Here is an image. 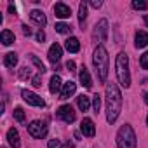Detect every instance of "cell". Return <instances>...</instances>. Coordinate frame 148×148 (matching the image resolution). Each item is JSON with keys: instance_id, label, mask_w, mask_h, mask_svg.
<instances>
[{"instance_id": "29", "label": "cell", "mask_w": 148, "mask_h": 148, "mask_svg": "<svg viewBox=\"0 0 148 148\" xmlns=\"http://www.w3.org/2000/svg\"><path fill=\"white\" fill-rule=\"evenodd\" d=\"M47 148H64V146H63V143L59 139H49Z\"/></svg>"}, {"instance_id": "21", "label": "cell", "mask_w": 148, "mask_h": 148, "mask_svg": "<svg viewBox=\"0 0 148 148\" xmlns=\"http://www.w3.org/2000/svg\"><path fill=\"white\" fill-rule=\"evenodd\" d=\"M0 40H2L4 45H11L14 42V33L11 30H4L2 33H0Z\"/></svg>"}, {"instance_id": "20", "label": "cell", "mask_w": 148, "mask_h": 148, "mask_svg": "<svg viewBox=\"0 0 148 148\" xmlns=\"http://www.w3.org/2000/svg\"><path fill=\"white\" fill-rule=\"evenodd\" d=\"M77 105H79V108H80V112H87L89 108H91V98H87V96H79L77 98Z\"/></svg>"}, {"instance_id": "7", "label": "cell", "mask_w": 148, "mask_h": 148, "mask_svg": "<svg viewBox=\"0 0 148 148\" xmlns=\"http://www.w3.org/2000/svg\"><path fill=\"white\" fill-rule=\"evenodd\" d=\"M56 115H58L59 120H63V122H66V124H71L73 120H75V112H73V108H71L70 105L59 106L58 112H56Z\"/></svg>"}, {"instance_id": "3", "label": "cell", "mask_w": 148, "mask_h": 148, "mask_svg": "<svg viewBox=\"0 0 148 148\" xmlns=\"http://www.w3.org/2000/svg\"><path fill=\"white\" fill-rule=\"evenodd\" d=\"M115 68H117V79L122 87L129 89L131 87V73H129V58L125 52H119L115 59Z\"/></svg>"}, {"instance_id": "14", "label": "cell", "mask_w": 148, "mask_h": 148, "mask_svg": "<svg viewBox=\"0 0 148 148\" xmlns=\"http://www.w3.org/2000/svg\"><path fill=\"white\" fill-rule=\"evenodd\" d=\"M7 141H9V145L12 146V148H19V132H18V129H14V127H11L9 131H7Z\"/></svg>"}, {"instance_id": "19", "label": "cell", "mask_w": 148, "mask_h": 148, "mask_svg": "<svg viewBox=\"0 0 148 148\" xmlns=\"http://www.w3.org/2000/svg\"><path fill=\"white\" fill-rule=\"evenodd\" d=\"M4 64H5L7 68H14V66L18 64V54H16V52H7L5 58H4Z\"/></svg>"}, {"instance_id": "6", "label": "cell", "mask_w": 148, "mask_h": 148, "mask_svg": "<svg viewBox=\"0 0 148 148\" xmlns=\"http://www.w3.org/2000/svg\"><path fill=\"white\" fill-rule=\"evenodd\" d=\"M21 96H23V99H25L28 105H32V106H38V108H44V106H45V101H44L38 94H35V92H32V91L23 89V91H21Z\"/></svg>"}, {"instance_id": "22", "label": "cell", "mask_w": 148, "mask_h": 148, "mask_svg": "<svg viewBox=\"0 0 148 148\" xmlns=\"http://www.w3.org/2000/svg\"><path fill=\"white\" fill-rule=\"evenodd\" d=\"M86 18H87V4L86 2H80L79 4V21L84 23Z\"/></svg>"}, {"instance_id": "25", "label": "cell", "mask_w": 148, "mask_h": 148, "mask_svg": "<svg viewBox=\"0 0 148 148\" xmlns=\"http://www.w3.org/2000/svg\"><path fill=\"white\" fill-rule=\"evenodd\" d=\"M14 119H16L18 122H25V110H23L21 106L14 108Z\"/></svg>"}, {"instance_id": "4", "label": "cell", "mask_w": 148, "mask_h": 148, "mask_svg": "<svg viewBox=\"0 0 148 148\" xmlns=\"http://www.w3.org/2000/svg\"><path fill=\"white\" fill-rule=\"evenodd\" d=\"M136 134L129 124H124L117 132V148H136Z\"/></svg>"}, {"instance_id": "10", "label": "cell", "mask_w": 148, "mask_h": 148, "mask_svg": "<svg viewBox=\"0 0 148 148\" xmlns=\"http://www.w3.org/2000/svg\"><path fill=\"white\" fill-rule=\"evenodd\" d=\"M75 91H77V84H75V82H71V80H68L66 84H63V89H61V98H59V99H68L70 96L75 94Z\"/></svg>"}, {"instance_id": "17", "label": "cell", "mask_w": 148, "mask_h": 148, "mask_svg": "<svg viewBox=\"0 0 148 148\" xmlns=\"http://www.w3.org/2000/svg\"><path fill=\"white\" fill-rule=\"evenodd\" d=\"M99 32V35H101V42H105L106 38H108V21L106 19H101L99 23H98V26H96V33Z\"/></svg>"}, {"instance_id": "16", "label": "cell", "mask_w": 148, "mask_h": 148, "mask_svg": "<svg viewBox=\"0 0 148 148\" xmlns=\"http://www.w3.org/2000/svg\"><path fill=\"white\" fill-rule=\"evenodd\" d=\"M64 47H66L68 52H79V51H80V42H79V38H75V37H70V38L66 40Z\"/></svg>"}, {"instance_id": "37", "label": "cell", "mask_w": 148, "mask_h": 148, "mask_svg": "<svg viewBox=\"0 0 148 148\" xmlns=\"http://www.w3.org/2000/svg\"><path fill=\"white\" fill-rule=\"evenodd\" d=\"M145 103L148 105V92H146V96H145Z\"/></svg>"}, {"instance_id": "1", "label": "cell", "mask_w": 148, "mask_h": 148, "mask_svg": "<svg viewBox=\"0 0 148 148\" xmlns=\"http://www.w3.org/2000/svg\"><path fill=\"white\" fill-rule=\"evenodd\" d=\"M122 110V94L117 87V84L110 82L106 84V120L108 124H113Z\"/></svg>"}, {"instance_id": "12", "label": "cell", "mask_w": 148, "mask_h": 148, "mask_svg": "<svg viewBox=\"0 0 148 148\" xmlns=\"http://www.w3.org/2000/svg\"><path fill=\"white\" fill-rule=\"evenodd\" d=\"M79 79H80V84H82L86 89H91V87H92V79H91V75H89V70H87L86 66H82V68H80Z\"/></svg>"}, {"instance_id": "23", "label": "cell", "mask_w": 148, "mask_h": 148, "mask_svg": "<svg viewBox=\"0 0 148 148\" xmlns=\"http://www.w3.org/2000/svg\"><path fill=\"white\" fill-rule=\"evenodd\" d=\"M54 28H56V32H58V33H63V35L71 32V26H70V25H66V23H56V26H54Z\"/></svg>"}, {"instance_id": "39", "label": "cell", "mask_w": 148, "mask_h": 148, "mask_svg": "<svg viewBox=\"0 0 148 148\" xmlns=\"http://www.w3.org/2000/svg\"><path fill=\"white\" fill-rule=\"evenodd\" d=\"M146 124H148V117H146Z\"/></svg>"}, {"instance_id": "15", "label": "cell", "mask_w": 148, "mask_h": 148, "mask_svg": "<svg viewBox=\"0 0 148 148\" xmlns=\"http://www.w3.org/2000/svg\"><path fill=\"white\" fill-rule=\"evenodd\" d=\"M61 89H63L61 77H59V75H52V77H51V82H49V91H51L52 94H56V92H59Z\"/></svg>"}, {"instance_id": "5", "label": "cell", "mask_w": 148, "mask_h": 148, "mask_svg": "<svg viewBox=\"0 0 148 148\" xmlns=\"http://www.w3.org/2000/svg\"><path fill=\"white\" fill-rule=\"evenodd\" d=\"M26 129H28V134H30L32 138H35V139H42V138H45V134H47V125H45L44 122H40V120L30 122V124L26 125Z\"/></svg>"}, {"instance_id": "26", "label": "cell", "mask_w": 148, "mask_h": 148, "mask_svg": "<svg viewBox=\"0 0 148 148\" xmlns=\"http://www.w3.org/2000/svg\"><path fill=\"white\" fill-rule=\"evenodd\" d=\"M92 108H94L96 113L99 112V108H101V96L99 94H94L92 96Z\"/></svg>"}, {"instance_id": "28", "label": "cell", "mask_w": 148, "mask_h": 148, "mask_svg": "<svg viewBox=\"0 0 148 148\" xmlns=\"http://www.w3.org/2000/svg\"><path fill=\"white\" fill-rule=\"evenodd\" d=\"M30 77H32V71H30L26 66L19 70V79H21V80H26V79H30Z\"/></svg>"}, {"instance_id": "13", "label": "cell", "mask_w": 148, "mask_h": 148, "mask_svg": "<svg viewBox=\"0 0 148 148\" xmlns=\"http://www.w3.org/2000/svg\"><path fill=\"white\" fill-rule=\"evenodd\" d=\"M30 19H32L35 25H38V26H45V23H47L45 14H44L42 11H38V9H33V11L30 12Z\"/></svg>"}, {"instance_id": "27", "label": "cell", "mask_w": 148, "mask_h": 148, "mask_svg": "<svg viewBox=\"0 0 148 148\" xmlns=\"http://www.w3.org/2000/svg\"><path fill=\"white\" fill-rule=\"evenodd\" d=\"M132 7L138 9V11H145V9L148 7V4L143 2V0H134V2H132Z\"/></svg>"}, {"instance_id": "2", "label": "cell", "mask_w": 148, "mask_h": 148, "mask_svg": "<svg viewBox=\"0 0 148 148\" xmlns=\"http://www.w3.org/2000/svg\"><path fill=\"white\" fill-rule=\"evenodd\" d=\"M92 63H94V68H96V75H98V80L99 82H106V77H108V66H110V58H108V51L105 49V45H98L94 49V54H92Z\"/></svg>"}, {"instance_id": "32", "label": "cell", "mask_w": 148, "mask_h": 148, "mask_svg": "<svg viewBox=\"0 0 148 148\" xmlns=\"http://www.w3.org/2000/svg\"><path fill=\"white\" fill-rule=\"evenodd\" d=\"M21 28H23V33H25L26 37H30V35H32V28H30V26H26V25H23Z\"/></svg>"}, {"instance_id": "9", "label": "cell", "mask_w": 148, "mask_h": 148, "mask_svg": "<svg viewBox=\"0 0 148 148\" xmlns=\"http://www.w3.org/2000/svg\"><path fill=\"white\" fill-rule=\"evenodd\" d=\"M80 131H82V134L84 136H87V138H92L94 134H96V127H94V122L91 120V119H84L82 120V124H80Z\"/></svg>"}, {"instance_id": "8", "label": "cell", "mask_w": 148, "mask_h": 148, "mask_svg": "<svg viewBox=\"0 0 148 148\" xmlns=\"http://www.w3.org/2000/svg\"><path fill=\"white\" fill-rule=\"evenodd\" d=\"M54 14H56V18H59V19H66V18L71 16V9H70L66 4H63V2H58V4L54 5Z\"/></svg>"}, {"instance_id": "30", "label": "cell", "mask_w": 148, "mask_h": 148, "mask_svg": "<svg viewBox=\"0 0 148 148\" xmlns=\"http://www.w3.org/2000/svg\"><path fill=\"white\" fill-rule=\"evenodd\" d=\"M32 84H33V87H42V73H38V75H35L33 77V80H32Z\"/></svg>"}, {"instance_id": "34", "label": "cell", "mask_w": 148, "mask_h": 148, "mask_svg": "<svg viewBox=\"0 0 148 148\" xmlns=\"http://www.w3.org/2000/svg\"><path fill=\"white\" fill-rule=\"evenodd\" d=\"M91 5H92L94 9H99V7L103 5V2H101V0H92V2H91Z\"/></svg>"}, {"instance_id": "35", "label": "cell", "mask_w": 148, "mask_h": 148, "mask_svg": "<svg viewBox=\"0 0 148 148\" xmlns=\"http://www.w3.org/2000/svg\"><path fill=\"white\" fill-rule=\"evenodd\" d=\"M66 68H68V71H73V70H75V61H68Z\"/></svg>"}, {"instance_id": "18", "label": "cell", "mask_w": 148, "mask_h": 148, "mask_svg": "<svg viewBox=\"0 0 148 148\" xmlns=\"http://www.w3.org/2000/svg\"><path fill=\"white\" fill-rule=\"evenodd\" d=\"M134 45H136L138 49L146 47V45H148V33H146V32H138V33H136V42H134Z\"/></svg>"}, {"instance_id": "31", "label": "cell", "mask_w": 148, "mask_h": 148, "mask_svg": "<svg viewBox=\"0 0 148 148\" xmlns=\"http://www.w3.org/2000/svg\"><path fill=\"white\" fill-rule=\"evenodd\" d=\"M139 64H141V68L148 70V52H145V54L139 58Z\"/></svg>"}, {"instance_id": "36", "label": "cell", "mask_w": 148, "mask_h": 148, "mask_svg": "<svg viewBox=\"0 0 148 148\" xmlns=\"http://www.w3.org/2000/svg\"><path fill=\"white\" fill-rule=\"evenodd\" d=\"M9 12H11V14H16V7H14L12 4H9Z\"/></svg>"}, {"instance_id": "33", "label": "cell", "mask_w": 148, "mask_h": 148, "mask_svg": "<svg viewBox=\"0 0 148 148\" xmlns=\"http://www.w3.org/2000/svg\"><path fill=\"white\" fill-rule=\"evenodd\" d=\"M37 40H38V42H44V40H45V33H44V30H40V32L37 33Z\"/></svg>"}, {"instance_id": "11", "label": "cell", "mask_w": 148, "mask_h": 148, "mask_svg": "<svg viewBox=\"0 0 148 148\" xmlns=\"http://www.w3.org/2000/svg\"><path fill=\"white\" fill-rule=\"evenodd\" d=\"M61 56H63V49H61V45H59V44H52L51 49H49V54H47L49 61H51V63H58V61L61 59Z\"/></svg>"}, {"instance_id": "24", "label": "cell", "mask_w": 148, "mask_h": 148, "mask_svg": "<svg viewBox=\"0 0 148 148\" xmlns=\"http://www.w3.org/2000/svg\"><path fill=\"white\" fill-rule=\"evenodd\" d=\"M30 59H32V63H33V64H35V66L38 68V71H40L42 75H44V73H45V66H44V63H42V61H40V59H38L37 56H33V54L30 56Z\"/></svg>"}, {"instance_id": "38", "label": "cell", "mask_w": 148, "mask_h": 148, "mask_svg": "<svg viewBox=\"0 0 148 148\" xmlns=\"http://www.w3.org/2000/svg\"><path fill=\"white\" fill-rule=\"evenodd\" d=\"M145 23H146V25H148V16H145Z\"/></svg>"}]
</instances>
